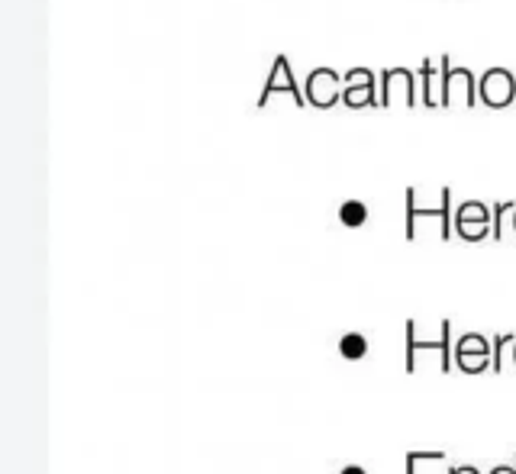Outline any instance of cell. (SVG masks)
Returning <instances> with one entry per match:
<instances>
[{"label": "cell", "instance_id": "6da1fadb", "mask_svg": "<svg viewBox=\"0 0 516 474\" xmlns=\"http://www.w3.org/2000/svg\"><path fill=\"white\" fill-rule=\"evenodd\" d=\"M420 352H436L439 355V371H452V323L449 320H442L439 323V339H417V320H407V362H404V368H407V375H413V371H417L420 365H417V358H420Z\"/></svg>", "mask_w": 516, "mask_h": 474}, {"label": "cell", "instance_id": "7a4b0ae2", "mask_svg": "<svg viewBox=\"0 0 516 474\" xmlns=\"http://www.w3.org/2000/svg\"><path fill=\"white\" fill-rule=\"evenodd\" d=\"M420 220H439V236L452 239L455 217H452V191H439V207H420L417 188H407V239H417V223Z\"/></svg>", "mask_w": 516, "mask_h": 474}, {"label": "cell", "instance_id": "3957f363", "mask_svg": "<svg viewBox=\"0 0 516 474\" xmlns=\"http://www.w3.org/2000/svg\"><path fill=\"white\" fill-rule=\"evenodd\" d=\"M439 68H442V71H439V107H449V104H452L458 84H462V91H465V104L475 107V104H478V78H475V71L455 68L449 55H442V59H439Z\"/></svg>", "mask_w": 516, "mask_h": 474}, {"label": "cell", "instance_id": "277c9868", "mask_svg": "<svg viewBox=\"0 0 516 474\" xmlns=\"http://www.w3.org/2000/svg\"><path fill=\"white\" fill-rule=\"evenodd\" d=\"M275 94H288V97H294L297 107L307 104V97H304V91H300V84H297V78H294V68H291V59H288V55H275V62H271V71H268V81H265V88H262V97H258L255 104L265 107Z\"/></svg>", "mask_w": 516, "mask_h": 474}, {"label": "cell", "instance_id": "5b68a950", "mask_svg": "<svg viewBox=\"0 0 516 474\" xmlns=\"http://www.w3.org/2000/svg\"><path fill=\"white\" fill-rule=\"evenodd\" d=\"M342 88H346V81H342V71H333V68H313L307 75V104L313 107H333L342 100Z\"/></svg>", "mask_w": 516, "mask_h": 474}, {"label": "cell", "instance_id": "8992f818", "mask_svg": "<svg viewBox=\"0 0 516 474\" xmlns=\"http://www.w3.org/2000/svg\"><path fill=\"white\" fill-rule=\"evenodd\" d=\"M455 233L468 239V242H478L484 239L487 233H491V226H494V213L487 204H481V200H465L462 207L455 210Z\"/></svg>", "mask_w": 516, "mask_h": 474}, {"label": "cell", "instance_id": "52a82bcc", "mask_svg": "<svg viewBox=\"0 0 516 474\" xmlns=\"http://www.w3.org/2000/svg\"><path fill=\"white\" fill-rule=\"evenodd\" d=\"M491 352L494 342H487L481 333H465L455 342V365L465 371V375H481V371L491 368Z\"/></svg>", "mask_w": 516, "mask_h": 474}, {"label": "cell", "instance_id": "ba28073f", "mask_svg": "<svg viewBox=\"0 0 516 474\" xmlns=\"http://www.w3.org/2000/svg\"><path fill=\"white\" fill-rule=\"evenodd\" d=\"M516 97V78L507 68H487L478 78V100L487 107H507Z\"/></svg>", "mask_w": 516, "mask_h": 474}, {"label": "cell", "instance_id": "9c48e42d", "mask_svg": "<svg viewBox=\"0 0 516 474\" xmlns=\"http://www.w3.org/2000/svg\"><path fill=\"white\" fill-rule=\"evenodd\" d=\"M342 81H346V88H342V104L358 110V107H378L381 100L375 94V71L371 68H349L342 71Z\"/></svg>", "mask_w": 516, "mask_h": 474}, {"label": "cell", "instance_id": "30bf717a", "mask_svg": "<svg viewBox=\"0 0 516 474\" xmlns=\"http://www.w3.org/2000/svg\"><path fill=\"white\" fill-rule=\"evenodd\" d=\"M394 97H404L407 107L417 104V71H410V68H387V71H381L378 100H381L384 107H391Z\"/></svg>", "mask_w": 516, "mask_h": 474}, {"label": "cell", "instance_id": "8fae6325", "mask_svg": "<svg viewBox=\"0 0 516 474\" xmlns=\"http://www.w3.org/2000/svg\"><path fill=\"white\" fill-rule=\"evenodd\" d=\"M417 75L423 78L420 100H423L426 107H436V104H439V91H436V65H433V59H423Z\"/></svg>", "mask_w": 516, "mask_h": 474}, {"label": "cell", "instance_id": "7c38bea8", "mask_svg": "<svg viewBox=\"0 0 516 474\" xmlns=\"http://www.w3.org/2000/svg\"><path fill=\"white\" fill-rule=\"evenodd\" d=\"M339 355L346 358V362H358V358L368 355V339L362 333H346L339 339Z\"/></svg>", "mask_w": 516, "mask_h": 474}, {"label": "cell", "instance_id": "4fadbf2b", "mask_svg": "<svg viewBox=\"0 0 516 474\" xmlns=\"http://www.w3.org/2000/svg\"><path fill=\"white\" fill-rule=\"evenodd\" d=\"M339 220L342 226H362L368 220V207L362 200H346V204L339 207Z\"/></svg>", "mask_w": 516, "mask_h": 474}, {"label": "cell", "instance_id": "5bb4252c", "mask_svg": "<svg viewBox=\"0 0 516 474\" xmlns=\"http://www.w3.org/2000/svg\"><path fill=\"white\" fill-rule=\"evenodd\" d=\"M510 342H516L510 333L494 336V352H491V371H494V375H500V371H504V352H507Z\"/></svg>", "mask_w": 516, "mask_h": 474}, {"label": "cell", "instance_id": "9a60e30c", "mask_svg": "<svg viewBox=\"0 0 516 474\" xmlns=\"http://www.w3.org/2000/svg\"><path fill=\"white\" fill-rule=\"evenodd\" d=\"M510 210H516L513 200H497V204L491 207V213H494L491 236H494V239H504V213H510Z\"/></svg>", "mask_w": 516, "mask_h": 474}, {"label": "cell", "instance_id": "2e32d148", "mask_svg": "<svg viewBox=\"0 0 516 474\" xmlns=\"http://www.w3.org/2000/svg\"><path fill=\"white\" fill-rule=\"evenodd\" d=\"M449 474H481L475 465H458V468H449Z\"/></svg>", "mask_w": 516, "mask_h": 474}, {"label": "cell", "instance_id": "e0dca14e", "mask_svg": "<svg viewBox=\"0 0 516 474\" xmlns=\"http://www.w3.org/2000/svg\"><path fill=\"white\" fill-rule=\"evenodd\" d=\"M491 474H516V458H513V465H497Z\"/></svg>", "mask_w": 516, "mask_h": 474}, {"label": "cell", "instance_id": "ac0fdd59", "mask_svg": "<svg viewBox=\"0 0 516 474\" xmlns=\"http://www.w3.org/2000/svg\"><path fill=\"white\" fill-rule=\"evenodd\" d=\"M339 474H368V471H365L362 465H346V468H342Z\"/></svg>", "mask_w": 516, "mask_h": 474}, {"label": "cell", "instance_id": "d6986e66", "mask_svg": "<svg viewBox=\"0 0 516 474\" xmlns=\"http://www.w3.org/2000/svg\"><path fill=\"white\" fill-rule=\"evenodd\" d=\"M513 229H516V210H513Z\"/></svg>", "mask_w": 516, "mask_h": 474}, {"label": "cell", "instance_id": "ffe728a7", "mask_svg": "<svg viewBox=\"0 0 516 474\" xmlns=\"http://www.w3.org/2000/svg\"><path fill=\"white\" fill-rule=\"evenodd\" d=\"M513 358H516V346H513Z\"/></svg>", "mask_w": 516, "mask_h": 474}]
</instances>
